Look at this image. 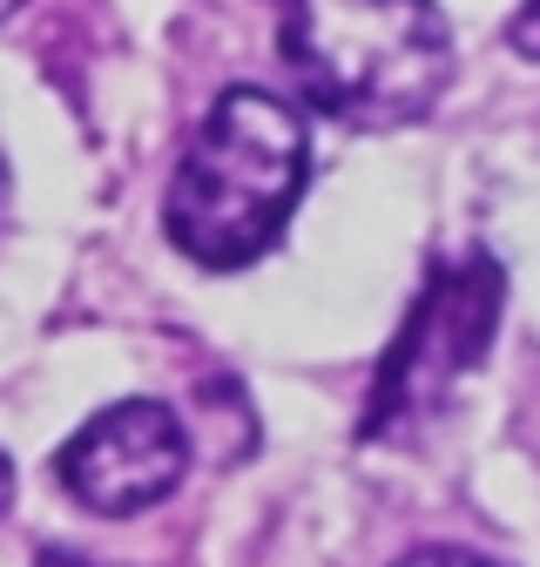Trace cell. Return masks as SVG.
<instances>
[{"label": "cell", "mask_w": 540, "mask_h": 567, "mask_svg": "<svg viewBox=\"0 0 540 567\" xmlns=\"http://www.w3.org/2000/svg\"><path fill=\"white\" fill-rule=\"evenodd\" d=\"M507 41H513V54H527V61H540V0H527V8L513 14V28H507Z\"/></svg>", "instance_id": "obj_5"}, {"label": "cell", "mask_w": 540, "mask_h": 567, "mask_svg": "<svg viewBox=\"0 0 540 567\" xmlns=\"http://www.w3.org/2000/svg\"><path fill=\"white\" fill-rule=\"evenodd\" d=\"M183 473H189V433L163 399H122V405L95 412L54 453V480L89 514H108V520L163 507L183 486Z\"/></svg>", "instance_id": "obj_4"}, {"label": "cell", "mask_w": 540, "mask_h": 567, "mask_svg": "<svg viewBox=\"0 0 540 567\" xmlns=\"http://www.w3.org/2000/svg\"><path fill=\"white\" fill-rule=\"evenodd\" d=\"M284 68L352 128L419 122L453 82V28L433 0H284Z\"/></svg>", "instance_id": "obj_2"}, {"label": "cell", "mask_w": 540, "mask_h": 567, "mask_svg": "<svg viewBox=\"0 0 540 567\" xmlns=\"http://www.w3.org/2000/svg\"><path fill=\"white\" fill-rule=\"evenodd\" d=\"M311 183L304 115L270 89H224L176 163L163 230L202 270H243L284 237Z\"/></svg>", "instance_id": "obj_1"}, {"label": "cell", "mask_w": 540, "mask_h": 567, "mask_svg": "<svg viewBox=\"0 0 540 567\" xmlns=\"http://www.w3.org/2000/svg\"><path fill=\"white\" fill-rule=\"evenodd\" d=\"M500 305H507V270L487 250L439 257L419 284L413 311H405L392 351L378 359L359 440H398L405 425H426L453 399V385L494 351Z\"/></svg>", "instance_id": "obj_3"}, {"label": "cell", "mask_w": 540, "mask_h": 567, "mask_svg": "<svg viewBox=\"0 0 540 567\" xmlns=\"http://www.w3.org/2000/svg\"><path fill=\"white\" fill-rule=\"evenodd\" d=\"M14 507V466H8V453H0V514Z\"/></svg>", "instance_id": "obj_8"}, {"label": "cell", "mask_w": 540, "mask_h": 567, "mask_svg": "<svg viewBox=\"0 0 540 567\" xmlns=\"http://www.w3.org/2000/svg\"><path fill=\"white\" fill-rule=\"evenodd\" d=\"M8 14H21V0H0V21H8Z\"/></svg>", "instance_id": "obj_9"}, {"label": "cell", "mask_w": 540, "mask_h": 567, "mask_svg": "<svg viewBox=\"0 0 540 567\" xmlns=\"http://www.w3.org/2000/svg\"><path fill=\"white\" fill-rule=\"evenodd\" d=\"M34 567H102V560H89V554H68V547H54V554H41Z\"/></svg>", "instance_id": "obj_7"}, {"label": "cell", "mask_w": 540, "mask_h": 567, "mask_svg": "<svg viewBox=\"0 0 540 567\" xmlns=\"http://www.w3.org/2000/svg\"><path fill=\"white\" fill-rule=\"evenodd\" d=\"M398 567H494L480 554H459V547H419V554H405Z\"/></svg>", "instance_id": "obj_6"}]
</instances>
